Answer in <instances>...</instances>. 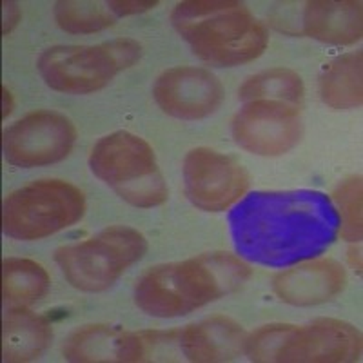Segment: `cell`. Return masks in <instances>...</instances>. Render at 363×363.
I'll use <instances>...</instances> for the list:
<instances>
[{
  "label": "cell",
  "instance_id": "6da1fadb",
  "mask_svg": "<svg viewBox=\"0 0 363 363\" xmlns=\"http://www.w3.org/2000/svg\"><path fill=\"white\" fill-rule=\"evenodd\" d=\"M229 231L245 260L289 267L335 244L340 218L333 200L318 191H255L233 206Z\"/></svg>",
  "mask_w": 363,
  "mask_h": 363
},
{
  "label": "cell",
  "instance_id": "7a4b0ae2",
  "mask_svg": "<svg viewBox=\"0 0 363 363\" xmlns=\"http://www.w3.org/2000/svg\"><path fill=\"white\" fill-rule=\"evenodd\" d=\"M249 277L251 267L240 258L225 252H209L151 267L136 281L135 301L149 316H186L235 293Z\"/></svg>",
  "mask_w": 363,
  "mask_h": 363
},
{
  "label": "cell",
  "instance_id": "3957f363",
  "mask_svg": "<svg viewBox=\"0 0 363 363\" xmlns=\"http://www.w3.org/2000/svg\"><path fill=\"white\" fill-rule=\"evenodd\" d=\"M171 22L194 55L213 66H238L260 57L269 35L240 2L189 0L174 8Z\"/></svg>",
  "mask_w": 363,
  "mask_h": 363
},
{
  "label": "cell",
  "instance_id": "277c9868",
  "mask_svg": "<svg viewBox=\"0 0 363 363\" xmlns=\"http://www.w3.org/2000/svg\"><path fill=\"white\" fill-rule=\"evenodd\" d=\"M245 354L262 363H343L362 354V336L342 320L320 318L303 327L265 325L245 338Z\"/></svg>",
  "mask_w": 363,
  "mask_h": 363
},
{
  "label": "cell",
  "instance_id": "5b68a950",
  "mask_svg": "<svg viewBox=\"0 0 363 363\" xmlns=\"http://www.w3.org/2000/svg\"><path fill=\"white\" fill-rule=\"evenodd\" d=\"M89 167L131 206L149 209L167 200L153 147L133 133L116 131L100 138L91 149Z\"/></svg>",
  "mask_w": 363,
  "mask_h": 363
},
{
  "label": "cell",
  "instance_id": "8992f818",
  "mask_svg": "<svg viewBox=\"0 0 363 363\" xmlns=\"http://www.w3.org/2000/svg\"><path fill=\"white\" fill-rule=\"evenodd\" d=\"M140 55V44L131 38L99 45H55L40 55L37 67L51 89L87 95L108 86L116 73L138 62Z\"/></svg>",
  "mask_w": 363,
  "mask_h": 363
},
{
  "label": "cell",
  "instance_id": "52a82bcc",
  "mask_svg": "<svg viewBox=\"0 0 363 363\" xmlns=\"http://www.w3.org/2000/svg\"><path fill=\"white\" fill-rule=\"evenodd\" d=\"M144 235L125 225L104 229L93 238L66 245L55 252V260L74 289L100 293L109 289L133 264L145 255Z\"/></svg>",
  "mask_w": 363,
  "mask_h": 363
},
{
  "label": "cell",
  "instance_id": "ba28073f",
  "mask_svg": "<svg viewBox=\"0 0 363 363\" xmlns=\"http://www.w3.org/2000/svg\"><path fill=\"white\" fill-rule=\"evenodd\" d=\"M86 200L79 187L64 180H38L13 191L4 200L2 225L15 240H42L84 216Z\"/></svg>",
  "mask_w": 363,
  "mask_h": 363
},
{
  "label": "cell",
  "instance_id": "9c48e42d",
  "mask_svg": "<svg viewBox=\"0 0 363 363\" xmlns=\"http://www.w3.org/2000/svg\"><path fill=\"white\" fill-rule=\"evenodd\" d=\"M77 140V129L66 115L35 111L4 131L6 160L17 167H42L64 160Z\"/></svg>",
  "mask_w": 363,
  "mask_h": 363
},
{
  "label": "cell",
  "instance_id": "30bf717a",
  "mask_svg": "<svg viewBox=\"0 0 363 363\" xmlns=\"http://www.w3.org/2000/svg\"><path fill=\"white\" fill-rule=\"evenodd\" d=\"M182 174L191 203L209 213L231 209L249 187L244 167L231 157L209 147L189 151L184 158Z\"/></svg>",
  "mask_w": 363,
  "mask_h": 363
},
{
  "label": "cell",
  "instance_id": "8fae6325",
  "mask_svg": "<svg viewBox=\"0 0 363 363\" xmlns=\"http://www.w3.org/2000/svg\"><path fill=\"white\" fill-rule=\"evenodd\" d=\"M233 136L236 144L249 153L280 157L300 142V111L285 102H249L233 120Z\"/></svg>",
  "mask_w": 363,
  "mask_h": 363
},
{
  "label": "cell",
  "instance_id": "7c38bea8",
  "mask_svg": "<svg viewBox=\"0 0 363 363\" xmlns=\"http://www.w3.org/2000/svg\"><path fill=\"white\" fill-rule=\"evenodd\" d=\"M153 96L162 111L180 120H200L213 115L223 99V87L203 67H173L155 80Z\"/></svg>",
  "mask_w": 363,
  "mask_h": 363
},
{
  "label": "cell",
  "instance_id": "4fadbf2b",
  "mask_svg": "<svg viewBox=\"0 0 363 363\" xmlns=\"http://www.w3.org/2000/svg\"><path fill=\"white\" fill-rule=\"evenodd\" d=\"M69 362L95 363L145 362V342L142 333H129L116 325H84L73 330L62 347Z\"/></svg>",
  "mask_w": 363,
  "mask_h": 363
},
{
  "label": "cell",
  "instance_id": "5bb4252c",
  "mask_svg": "<svg viewBox=\"0 0 363 363\" xmlns=\"http://www.w3.org/2000/svg\"><path fill=\"white\" fill-rule=\"evenodd\" d=\"M345 269L335 260L301 262L274 278V293L281 301L298 307H309L329 301L343 291Z\"/></svg>",
  "mask_w": 363,
  "mask_h": 363
},
{
  "label": "cell",
  "instance_id": "9a60e30c",
  "mask_svg": "<svg viewBox=\"0 0 363 363\" xmlns=\"http://www.w3.org/2000/svg\"><path fill=\"white\" fill-rule=\"evenodd\" d=\"M244 329L229 318H207L180 330V351L189 362H231L245 351Z\"/></svg>",
  "mask_w": 363,
  "mask_h": 363
},
{
  "label": "cell",
  "instance_id": "2e32d148",
  "mask_svg": "<svg viewBox=\"0 0 363 363\" xmlns=\"http://www.w3.org/2000/svg\"><path fill=\"white\" fill-rule=\"evenodd\" d=\"M362 2L316 0L303 11V33L333 45H349L362 38Z\"/></svg>",
  "mask_w": 363,
  "mask_h": 363
},
{
  "label": "cell",
  "instance_id": "e0dca14e",
  "mask_svg": "<svg viewBox=\"0 0 363 363\" xmlns=\"http://www.w3.org/2000/svg\"><path fill=\"white\" fill-rule=\"evenodd\" d=\"M50 323L24 307L8 311L2 330L4 362L22 363L37 359L51 342Z\"/></svg>",
  "mask_w": 363,
  "mask_h": 363
},
{
  "label": "cell",
  "instance_id": "ac0fdd59",
  "mask_svg": "<svg viewBox=\"0 0 363 363\" xmlns=\"http://www.w3.org/2000/svg\"><path fill=\"white\" fill-rule=\"evenodd\" d=\"M322 100L333 109H356L363 102L362 53L338 57L325 67L320 80Z\"/></svg>",
  "mask_w": 363,
  "mask_h": 363
},
{
  "label": "cell",
  "instance_id": "d6986e66",
  "mask_svg": "<svg viewBox=\"0 0 363 363\" xmlns=\"http://www.w3.org/2000/svg\"><path fill=\"white\" fill-rule=\"evenodd\" d=\"M50 289V277L40 264L24 258H8L2 269V291L9 303H29Z\"/></svg>",
  "mask_w": 363,
  "mask_h": 363
},
{
  "label": "cell",
  "instance_id": "ffe728a7",
  "mask_svg": "<svg viewBox=\"0 0 363 363\" xmlns=\"http://www.w3.org/2000/svg\"><path fill=\"white\" fill-rule=\"evenodd\" d=\"M240 99L256 102V100H272V102L296 104L303 99V82L300 74L291 69L277 67L255 74L240 87Z\"/></svg>",
  "mask_w": 363,
  "mask_h": 363
},
{
  "label": "cell",
  "instance_id": "44dd1931",
  "mask_svg": "<svg viewBox=\"0 0 363 363\" xmlns=\"http://www.w3.org/2000/svg\"><path fill=\"white\" fill-rule=\"evenodd\" d=\"M115 13L109 4L89 2V0H62L55 4V21L64 31L73 35L96 33L109 28L115 22Z\"/></svg>",
  "mask_w": 363,
  "mask_h": 363
},
{
  "label": "cell",
  "instance_id": "7402d4cb",
  "mask_svg": "<svg viewBox=\"0 0 363 363\" xmlns=\"http://www.w3.org/2000/svg\"><path fill=\"white\" fill-rule=\"evenodd\" d=\"M333 203L340 218V233L347 242L362 240V178L342 182L333 193Z\"/></svg>",
  "mask_w": 363,
  "mask_h": 363
},
{
  "label": "cell",
  "instance_id": "603a6c76",
  "mask_svg": "<svg viewBox=\"0 0 363 363\" xmlns=\"http://www.w3.org/2000/svg\"><path fill=\"white\" fill-rule=\"evenodd\" d=\"M108 4L115 15H135V13H142L155 8L158 2L157 0H145V2H138V0H131V2L129 0H111Z\"/></svg>",
  "mask_w": 363,
  "mask_h": 363
},
{
  "label": "cell",
  "instance_id": "cb8c5ba5",
  "mask_svg": "<svg viewBox=\"0 0 363 363\" xmlns=\"http://www.w3.org/2000/svg\"><path fill=\"white\" fill-rule=\"evenodd\" d=\"M21 18V9L15 2H4V35H8Z\"/></svg>",
  "mask_w": 363,
  "mask_h": 363
},
{
  "label": "cell",
  "instance_id": "d4e9b609",
  "mask_svg": "<svg viewBox=\"0 0 363 363\" xmlns=\"http://www.w3.org/2000/svg\"><path fill=\"white\" fill-rule=\"evenodd\" d=\"M2 91H4V118H6V116L11 113V95H9L6 87Z\"/></svg>",
  "mask_w": 363,
  "mask_h": 363
}]
</instances>
